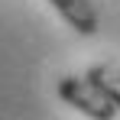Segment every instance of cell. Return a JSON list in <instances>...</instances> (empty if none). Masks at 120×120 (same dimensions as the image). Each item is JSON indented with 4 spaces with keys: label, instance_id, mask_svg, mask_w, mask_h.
I'll use <instances>...</instances> for the list:
<instances>
[{
    "label": "cell",
    "instance_id": "6da1fadb",
    "mask_svg": "<svg viewBox=\"0 0 120 120\" xmlns=\"http://www.w3.org/2000/svg\"><path fill=\"white\" fill-rule=\"evenodd\" d=\"M59 98L65 101L68 107H75L78 114L91 117V120H110L114 114H117V104L104 98V94L98 91V84L88 78V75H84V78L65 75V78L59 81Z\"/></svg>",
    "mask_w": 120,
    "mask_h": 120
},
{
    "label": "cell",
    "instance_id": "7a4b0ae2",
    "mask_svg": "<svg viewBox=\"0 0 120 120\" xmlns=\"http://www.w3.org/2000/svg\"><path fill=\"white\" fill-rule=\"evenodd\" d=\"M45 3L75 33H81V36H94L98 33V10L91 7V0H45Z\"/></svg>",
    "mask_w": 120,
    "mask_h": 120
},
{
    "label": "cell",
    "instance_id": "3957f363",
    "mask_svg": "<svg viewBox=\"0 0 120 120\" xmlns=\"http://www.w3.org/2000/svg\"><path fill=\"white\" fill-rule=\"evenodd\" d=\"M88 78L94 81L98 91L107 101H114L117 110H120V65H114V62H98V65L88 68Z\"/></svg>",
    "mask_w": 120,
    "mask_h": 120
}]
</instances>
